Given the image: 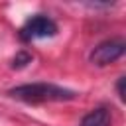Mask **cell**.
<instances>
[{
    "label": "cell",
    "instance_id": "6da1fadb",
    "mask_svg": "<svg viewBox=\"0 0 126 126\" xmlns=\"http://www.w3.org/2000/svg\"><path fill=\"white\" fill-rule=\"evenodd\" d=\"M10 96L24 102H53V100H73L77 96L75 91L53 85V83H28L8 91Z\"/></svg>",
    "mask_w": 126,
    "mask_h": 126
},
{
    "label": "cell",
    "instance_id": "7a4b0ae2",
    "mask_svg": "<svg viewBox=\"0 0 126 126\" xmlns=\"http://www.w3.org/2000/svg\"><path fill=\"white\" fill-rule=\"evenodd\" d=\"M57 33V24L45 16V14H35L32 16L20 30V37L24 41H33V39H43V37H53Z\"/></svg>",
    "mask_w": 126,
    "mask_h": 126
},
{
    "label": "cell",
    "instance_id": "3957f363",
    "mask_svg": "<svg viewBox=\"0 0 126 126\" xmlns=\"http://www.w3.org/2000/svg\"><path fill=\"white\" fill-rule=\"evenodd\" d=\"M124 49H126V45L122 39H106L91 51V63L96 67H106V65L114 63L116 59H120L124 55Z\"/></svg>",
    "mask_w": 126,
    "mask_h": 126
},
{
    "label": "cell",
    "instance_id": "277c9868",
    "mask_svg": "<svg viewBox=\"0 0 126 126\" xmlns=\"http://www.w3.org/2000/svg\"><path fill=\"white\" fill-rule=\"evenodd\" d=\"M110 122H112L110 110H108L106 106H96V108H93V110L81 120L79 126H110Z\"/></svg>",
    "mask_w": 126,
    "mask_h": 126
},
{
    "label": "cell",
    "instance_id": "5b68a950",
    "mask_svg": "<svg viewBox=\"0 0 126 126\" xmlns=\"http://www.w3.org/2000/svg\"><path fill=\"white\" fill-rule=\"evenodd\" d=\"M28 63H32V55H30L28 51H18L16 57L12 59V67H14V69H22V67H26Z\"/></svg>",
    "mask_w": 126,
    "mask_h": 126
},
{
    "label": "cell",
    "instance_id": "8992f818",
    "mask_svg": "<svg viewBox=\"0 0 126 126\" xmlns=\"http://www.w3.org/2000/svg\"><path fill=\"white\" fill-rule=\"evenodd\" d=\"M124 81H126V77H118V83H116V91H118L120 100H124Z\"/></svg>",
    "mask_w": 126,
    "mask_h": 126
}]
</instances>
